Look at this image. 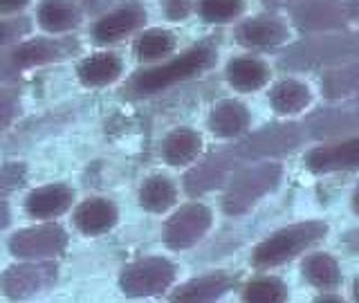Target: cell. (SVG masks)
<instances>
[{"instance_id":"obj_1","label":"cell","mask_w":359,"mask_h":303,"mask_svg":"<svg viewBox=\"0 0 359 303\" xmlns=\"http://www.w3.org/2000/svg\"><path fill=\"white\" fill-rule=\"evenodd\" d=\"M303 140V133L297 123H278V126L265 128L261 133L252 135L250 140L236 144L233 149L220 151L211 155L205 164L196 166L187 175V191L191 196L205 194L227 177L233 168H241L247 162H256L267 155H283L292 151Z\"/></svg>"},{"instance_id":"obj_2","label":"cell","mask_w":359,"mask_h":303,"mask_svg":"<svg viewBox=\"0 0 359 303\" xmlns=\"http://www.w3.org/2000/svg\"><path fill=\"white\" fill-rule=\"evenodd\" d=\"M328 224L319 220L310 222H299L276 231L274 236H269L265 243H261L254 252V265L256 267H272L278 263H285L290 258H294L299 252L308 250L310 245L321 241Z\"/></svg>"},{"instance_id":"obj_3","label":"cell","mask_w":359,"mask_h":303,"mask_svg":"<svg viewBox=\"0 0 359 303\" xmlns=\"http://www.w3.org/2000/svg\"><path fill=\"white\" fill-rule=\"evenodd\" d=\"M211 61H213V50L207 48V45H198V48L184 52L180 59H175L171 63H164L160 67H153V70H146V72L137 74L130 81L128 90L135 97L157 93V90H164L168 86L184 81V79L202 72L205 67L211 65Z\"/></svg>"},{"instance_id":"obj_4","label":"cell","mask_w":359,"mask_h":303,"mask_svg":"<svg viewBox=\"0 0 359 303\" xmlns=\"http://www.w3.org/2000/svg\"><path fill=\"white\" fill-rule=\"evenodd\" d=\"M280 180V166L274 162H263L245 168L241 175L231 180L222 200V207L227 213L236 216L250 209L258 198H263L267 191H272Z\"/></svg>"},{"instance_id":"obj_5","label":"cell","mask_w":359,"mask_h":303,"mask_svg":"<svg viewBox=\"0 0 359 303\" xmlns=\"http://www.w3.org/2000/svg\"><path fill=\"white\" fill-rule=\"evenodd\" d=\"M359 54V32L341 34V36H319L308 43L292 48L280 65L287 67H312L330 61H339L344 56Z\"/></svg>"},{"instance_id":"obj_6","label":"cell","mask_w":359,"mask_h":303,"mask_svg":"<svg viewBox=\"0 0 359 303\" xmlns=\"http://www.w3.org/2000/svg\"><path fill=\"white\" fill-rule=\"evenodd\" d=\"M175 278V267L171 261L160 256L153 258H142L137 263H130L121 272V290L128 297H151L160 295Z\"/></svg>"},{"instance_id":"obj_7","label":"cell","mask_w":359,"mask_h":303,"mask_svg":"<svg viewBox=\"0 0 359 303\" xmlns=\"http://www.w3.org/2000/svg\"><path fill=\"white\" fill-rule=\"evenodd\" d=\"M294 20L306 32L344 27L359 20V0H308L294 9Z\"/></svg>"},{"instance_id":"obj_8","label":"cell","mask_w":359,"mask_h":303,"mask_svg":"<svg viewBox=\"0 0 359 303\" xmlns=\"http://www.w3.org/2000/svg\"><path fill=\"white\" fill-rule=\"evenodd\" d=\"M211 227V211L205 205H187L168 218L164 227V241L173 250H187L196 245Z\"/></svg>"},{"instance_id":"obj_9","label":"cell","mask_w":359,"mask_h":303,"mask_svg":"<svg viewBox=\"0 0 359 303\" xmlns=\"http://www.w3.org/2000/svg\"><path fill=\"white\" fill-rule=\"evenodd\" d=\"M67 245V234L59 224H41V227L22 229L11 236L9 250L20 258H50L59 256Z\"/></svg>"},{"instance_id":"obj_10","label":"cell","mask_w":359,"mask_h":303,"mask_svg":"<svg viewBox=\"0 0 359 303\" xmlns=\"http://www.w3.org/2000/svg\"><path fill=\"white\" fill-rule=\"evenodd\" d=\"M56 281V265L52 263H25L11 265L0 278V288L9 299H27L48 290Z\"/></svg>"},{"instance_id":"obj_11","label":"cell","mask_w":359,"mask_h":303,"mask_svg":"<svg viewBox=\"0 0 359 303\" xmlns=\"http://www.w3.org/2000/svg\"><path fill=\"white\" fill-rule=\"evenodd\" d=\"M308 168L317 173H328V171H348V168H359V137L330 144V146H319L308 153L306 157Z\"/></svg>"},{"instance_id":"obj_12","label":"cell","mask_w":359,"mask_h":303,"mask_svg":"<svg viewBox=\"0 0 359 303\" xmlns=\"http://www.w3.org/2000/svg\"><path fill=\"white\" fill-rule=\"evenodd\" d=\"M76 45L67 39H39V41H27L18 45V48L9 54V67H29V65H41L50 61H59L67 56Z\"/></svg>"},{"instance_id":"obj_13","label":"cell","mask_w":359,"mask_h":303,"mask_svg":"<svg viewBox=\"0 0 359 303\" xmlns=\"http://www.w3.org/2000/svg\"><path fill=\"white\" fill-rule=\"evenodd\" d=\"M146 14L144 9L137 5H128V7H121L112 14L104 16L97 20V25L93 29V36L99 43H112V41H119L121 36L135 32L142 22H144Z\"/></svg>"},{"instance_id":"obj_14","label":"cell","mask_w":359,"mask_h":303,"mask_svg":"<svg viewBox=\"0 0 359 303\" xmlns=\"http://www.w3.org/2000/svg\"><path fill=\"white\" fill-rule=\"evenodd\" d=\"M74 194L70 187L65 184H48V187H41L36 191H32L29 198H27V213L32 218H52V216H59L63 213L67 207H70Z\"/></svg>"},{"instance_id":"obj_15","label":"cell","mask_w":359,"mask_h":303,"mask_svg":"<svg viewBox=\"0 0 359 303\" xmlns=\"http://www.w3.org/2000/svg\"><path fill=\"white\" fill-rule=\"evenodd\" d=\"M117 222V209L112 202L93 198L79 205L74 211V224L88 236H99Z\"/></svg>"},{"instance_id":"obj_16","label":"cell","mask_w":359,"mask_h":303,"mask_svg":"<svg viewBox=\"0 0 359 303\" xmlns=\"http://www.w3.org/2000/svg\"><path fill=\"white\" fill-rule=\"evenodd\" d=\"M236 36L247 48H269V45H276L280 41H285L287 29L280 20L276 18H267V16H258L254 20H247L238 27Z\"/></svg>"},{"instance_id":"obj_17","label":"cell","mask_w":359,"mask_h":303,"mask_svg":"<svg viewBox=\"0 0 359 303\" xmlns=\"http://www.w3.org/2000/svg\"><path fill=\"white\" fill-rule=\"evenodd\" d=\"M236 278L227 274H216V276H202L194 278L184 283L182 288H177L173 292V301H211L224 295L229 288H233Z\"/></svg>"},{"instance_id":"obj_18","label":"cell","mask_w":359,"mask_h":303,"mask_svg":"<svg viewBox=\"0 0 359 303\" xmlns=\"http://www.w3.org/2000/svg\"><path fill=\"white\" fill-rule=\"evenodd\" d=\"M202 149V140L196 130L191 128H177L173 130L162 144V155L168 164L180 166V164H189L194 162L198 153Z\"/></svg>"},{"instance_id":"obj_19","label":"cell","mask_w":359,"mask_h":303,"mask_svg":"<svg viewBox=\"0 0 359 303\" xmlns=\"http://www.w3.org/2000/svg\"><path fill=\"white\" fill-rule=\"evenodd\" d=\"M250 123V112L238 101H222L211 112L209 128L218 135V137H233L247 128Z\"/></svg>"},{"instance_id":"obj_20","label":"cell","mask_w":359,"mask_h":303,"mask_svg":"<svg viewBox=\"0 0 359 303\" xmlns=\"http://www.w3.org/2000/svg\"><path fill=\"white\" fill-rule=\"evenodd\" d=\"M227 79L236 90H243V93H252L267 83L269 70L263 61L258 59H233L227 65Z\"/></svg>"},{"instance_id":"obj_21","label":"cell","mask_w":359,"mask_h":303,"mask_svg":"<svg viewBox=\"0 0 359 303\" xmlns=\"http://www.w3.org/2000/svg\"><path fill=\"white\" fill-rule=\"evenodd\" d=\"M76 72L86 86H106V83H112L121 74V61L115 54L101 52L95 56H88V59L79 65Z\"/></svg>"},{"instance_id":"obj_22","label":"cell","mask_w":359,"mask_h":303,"mask_svg":"<svg viewBox=\"0 0 359 303\" xmlns=\"http://www.w3.org/2000/svg\"><path fill=\"white\" fill-rule=\"evenodd\" d=\"M39 22L48 32H67L79 25V9L72 0H45L39 7Z\"/></svg>"},{"instance_id":"obj_23","label":"cell","mask_w":359,"mask_h":303,"mask_svg":"<svg viewBox=\"0 0 359 303\" xmlns=\"http://www.w3.org/2000/svg\"><path fill=\"white\" fill-rule=\"evenodd\" d=\"M175 202V187L162 175L149 177L140 189V205L146 211L162 213Z\"/></svg>"},{"instance_id":"obj_24","label":"cell","mask_w":359,"mask_h":303,"mask_svg":"<svg viewBox=\"0 0 359 303\" xmlns=\"http://www.w3.org/2000/svg\"><path fill=\"white\" fill-rule=\"evenodd\" d=\"M303 274H306V278L312 285H317L321 290H332L339 285V281H341L339 265H337V261L328 254H312L310 258H306Z\"/></svg>"},{"instance_id":"obj_25","label":"cell","mask_w":359,"mask_h":303,"mask_svg":"<svg viewBox=\"0 0 359 303\" xmlns=\"http://www.w3.org/2000/svg\"><path fill=\"white\" fill-rule=\"evenodd\" d=\"M310 104V90L294 79L280 81L272 90V106L278 112H299Z\"/></svg>"},{"instance_id":"obj_26","label":"cell","mask_w":359,"mask_h":303,"mask_svg":"<svg viewBox=\"0 0 359 303\" xmlns=\"http://www.w3.org/2000/svg\"><path fill=\"white\" fill-rule=\"evenodd\" d=\"M175 48V36L166 29H149L135 43V52L142 61L162 59V56L171 54Z\"/></svg>"},{"instance_id":"obj_27","label":"cell","mask_w":359,"mask_h":303,"mask_svg":"<svg viewBox=\"0 0 359 303\" xmlns=\"http://www.w3.org/2000/svg\"><path fill=\"white\" fill-rule=\"evenodd\" d=\"M321 86H323V93L332 99L359 93V63L341 67V70H334V72H328L323 76Z\"/></svg>"},{"instance_id":"obj_28","label":"cell","mask_w":359,"mask_h":303,"mask_svg":"<svg viewBox=\"0 0 359 303\" xmlns=\"http://www.w3.org/2000/svg\"><path fill=\"white\" fill-rule=\"evenodd\" d=\"M243 297L245 301H254V303H276V301L287 299V290L278 278L263 276V278L252 281V283L245 288Z\"/></svg>"},{"instance_id":"obj_29","label":"cell","mask_w":359,"mask_h":303,"mask_svg":"<svg viewBox=\"0 0 359 303\" xmlns=\"http://www.w3.org/2000/svg\"><path fill=\"white\" fill-rule=\"evenodd\" d=\"M243 11V0H200V16L209 22H224Z\"/></svg>"},{"instance_id":"obj_30","label":"cell","mask_w":359,"mask_h":303,"mask_svg":"<svg viewBox=\"0 0 359 303\" xmlns=\"http://www.w3.org/2000/svg\"><path fill=\"white\" fill-rule=\"evenodd\" d=\"M314 130L317 135H330V133H339V130H351L359 126V112L355 110H346L341 112H328V115H321L314 119Z\"/></svg>"},{"instance_id":"obj_31","label":"cell","mask_w":359,"mask_h":303,"mask_svg":"<svg viewBox=\"0 0 359 303\" xmlns=\"http://www.w3.org/2000/svg\"><path fill=\"white\" fill-rule=\"evenodd\" d=\"M29 32V20L27 18H11V20H0V48L18 36Z\"/></svg>"},{"instance_id":"obj_32","label":"cell","mask_w":359,"mask_h":303,"mask_svg":"<svg viewBox=\"0 0 359 303\" xmlns=\"http://www.w3.org/2000/svg\"><path fill=\"white\" fill-rule=\"evenodd\" d=\"M22 182H25V166H20V164L0 166V194L9 189H16Z\"/></svg>"},{"instance_id":"obj_33","label":"cell","mask_w":359,"mask_h":303,"mask_svg":"<svg viewBox=\"0 0 359 303\" xmlns=\"http://www.w3.org/2000/svg\"><path fill=\"white\" fill-rule=\"evenodd\" d=\"M18 97L14 90H0V128H5L16 112Z\"/></svg>"},{"instance_id":"obj_34","label":"cell","mask_w":359,"mask_h":303,"mask_svg":"<svg viewBox=\"0 0 359 303\" xmlns=\"http://www.w3.org/2000/svg\"><path fill=\"white\" fill-rule=\"evenodd\" d=\"M191 14V0H168L166 16L171 20H182Z\"/></svg>"},{"instance_id":"obj_35","label":"cell","mask_w":359,"mask_h":303,"mask_svg":"<svg viewBox=\"0 0 359 303\" xmlns=\"http://www.w3.org/2000/svg\"><path fill=\"white\" fill-rule=\"evenodd\" d=\"M27 3H29V0H0V11L9 14V11H16L20 7H25Z\"/></svg>"},{"instance_id":"obj_36","label":"cell","mask_w":359,"mask_h":303,"mask_svg":"<svg viewBox=\"0 0 359 303\" xmlns=\"http://www.w3.org/2000/svg\"><path fill=\"white\" fill-rule=\"evenodd\" d=\"M115 0H86V7L90 9V11H99V9H104V7H108V5H112Z\"/></svg>"},{"instance_id":"obj_37","label":"cell","mask_w":359,"mask_h":303,"mask_svg":"<svg viewBox=\"0 0 359 303\" xmlns=\"http://www.w3.org/2000/svg\"><path fill=\"white\" fill-rule=\"evenodd\" d=\"M7 220H9V211H7V207L3 205V202H0V227H5Z\"/></svg>"},{"instance_id":"obj_38","label":"cell","mask_w":359,"mask_h":303,"mask_svg":"<svg viewBox=\"0 0 359 303\" xmlns=\"http://www.w3.org/2000/svg\"><path fill=\"white\" fill-rule=\"evenodd\" d=\"M353 209L359 213V189L355 191V196H353Z\"/></svg>"},{"instance_id":"obj_39","label":"cell","mask_w":359,"mask_h":303,"mask_svg":"<svg viewBox=\"0 0 359 303\" xmlns=\"http://www.w3.org/2000/svg\"><path fill=\"white\" fill-rule=\"evenodd\" d=\"M267 5H285V3H292V0H265Z\"/></svg>"},{"instance_id":"obj_40","label":"cell","mask_w":359,"mask_h":303,"mask_svg":"<svg viewBox=\"0 0 359 303\" xmlns=\"http://www.w3.org/2000/svg\"><path fill=\"white\" fill-rule=\"evenodd\" d=\"M355 299L359 301V278L355 281Z\"/></svg>"},{"instance_id":"obj_41","label":"cell","mask_w":359,"mask_h":303,"mask_svg":"<svg viewBox=\"0 0 359 303\" xmlns=\"http://www.w3.org/2000/svg\"><path fill=\"white\" fill-rule=\"evenodd\" d=\"M5 65L9 67V61H0V70H3V67H5Z\"/></svg>"}]
</instances>
